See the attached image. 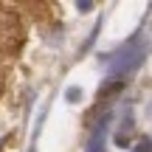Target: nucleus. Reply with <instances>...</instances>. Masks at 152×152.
<instances>
[{
    "instance_id": "1",
    "label": "nucleus",
    "mask_w": 152,
    "mask_h": 152,
    "mask_svg": "<svg viewBox=\"0 0 152 152\" xmlns=\"http://www.w3.org/2000/svg\"><path fill=\"white\" fill-rule=\"evenodd\" d=\"M23 42V26L14 9L0 6V48L3 51H17Z\"/></svg>"
}]
</instances>
